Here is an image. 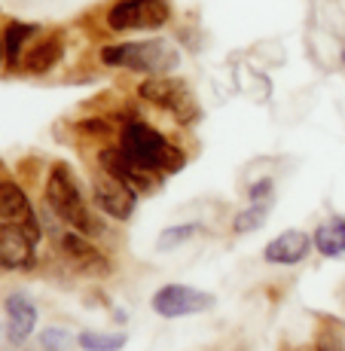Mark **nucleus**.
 <instances>
[{
  "label": "nucleus",
  "instance_id": "obj_1",
  "mask_svg": "<svg viewBox=\"0 0 345 351\" xmlns=\"http://www.w3.org/2000/svg\"><path fill=\"white\" fill-rule=\"evenodd\" d=\"M119 150L132 165L144 171H180L184 168V153L147 123H128L119 134Z\"/></svg>",
  "mask_w": 345,
  "mask_h": 351
},
{
  "label": "nucleus",
  "instance_id": "obj_2",
  "mask_svg": "<svg viewBox=\"0 0 345 351\" xmlns=\"http://www.w3.org/2000/svg\"><path fill=\"white\" fill-rule=\"evenodd\" d=\"M104 64L110 67H126V71H138V73H150V77H159V73L174 71L180 62L178 49L165 40H141V43H117L107 46L101 52Z\"/></svg>",
  "mask_w": 345,
  "mask_h": 351
},
{
  "label": "nucleus",
  "instance_id": "obj_3",
  "mask_svg": "<svg viewBox=\"0 0 345 351\" xmlns=\"http://www.w3.org/2000/svg\"><path fill=\"white\" fill-rule=\"evenodd\" d=\"M46 205L58 214V220H64L67 226H73L77 232H92V214L86 208L83 195L77 190V180L71 178L64 165H56L46 180Z\"/></svg>",
  "mask_w": 345,
  "mask_h": 351
},
{
  "label": "nucleus",
  "instance_id": "obj_4",
  "mask_svg": "<svg viewBox=\"0 0 345 351\" xmlns=\"http://www.w3.org/2000/svg\"><path fill=\"white\" fill-rule=\"evenodd\" d=\"M171 10L165 0H117L107 10V25L110 31H156L168 22Z\"/></svg>",
  "mask_w": 345,
  "mask_h": 351
},
{
  "label": "nucleus",
  "instance_id": "obj_5",
  "mask_svg": "<svg viewBox=\"0 0 345 351\" xmlns=\"http://www.w3.org/2000/svg\"><path fill=\"white\" fill-rule=\"evenodd\" d=\"M141 98L150 101V104L162 107V110H171L180 123H189L195 119V101L193 95L187 92V86L180 80H171V77H150L141 83Z\"/></svg>",
  "mask_w": 345,
  "mask_h": 351
},
{
  "label": "nucleus",
  "instance_id": "obj_6",
  "mask_svg": "<svg viewBox=\"0 0 345 351\" xmlns=\"http://www.w3.org/2000/svg\"><path fill=\"white\" fill-rule=\"evenodd\" d=\"M37 223L0 226V269H28L37 251Z\"/></svg>",
  "mask_w": 345,
  "mask_h": 351
},
{
  "label": "nucleus",
  "instance_id": "obj_7",
  "mask_svg": "<svg viewBox=\"0 0 345 351\" xmlns=\"http://www.w3.org/2000/svg\"><path fill=\"white\" fill-rule=\"evenodd\" d=\"M92 195L95 202H98V208L104 214H110V217L117 220H128L134 211V205H138V195L134 190L126 184V180L113 178L110 171H104V168H98L92 178Z\"/></svg>",
  "mask_w": 345,
  "mask_h": 351
},
{
  "label": "nucleus",
  "instance_id": "obj_8",
  "mask_svg": "<svg viewBox=\"0 0 345 351\" xmlns=\"http://www.w3.org/2000/svg\"><path fill=\"white\" fill-rule=\"evenodd\" d=\"M211 306V293H202V290H193L187 285H168L156 290V296H153V312L162 315V318H187V315L208 312Z\"/></svg>",
  "mask_w": 345,
  "mask_h": 351
},
{
  "label": "nucleus",
  "instance_id": "obj_9",
  "mask_svg": "<svg viewBox=\"0 0 345 351\" xmlns=\"http://www.w3.org/2000/svg\"><path fill=\"white\" fill-rule=\"evenodd\" d=\"M3 308H6V333H10V342L12 346H22V342L34 333L37 308H34V302L22 293H12Z\"/></svg>",
  "mask_w": 345,
  "mask_h": 351
},
{
  "label": "nucleus",
  "instance_id": "obj_10",
  "mask_svg": "<svg viewBox=\"0 0 345 351\" xmlns=\"http://www.w3.org/2000/svg\"><path fill=\"white\" fill-rule=\"evenodd\" d=\"M62 251L80 272H89V275H104L107 272V256L101 254L98 247H92L83 235L64 232L62 235Z\"/></svg>",
  "mask_w": 345,
  "mask_h": 351
},
{
  "label": "nucleus",
  "instance_id": "obj_11",
  "mask_svg": "<svg viewBox=\"0 0 345 351\" xmlns=\"http://www.w3.org/2000/svg\"><path fill=\"white\" fill-rule=\"evenodd\" d=\"M309 235L300 232V229H287V232H281L278 239H272L266 245V251H263V256H266L269 263H275V266H294V263H300L302 256L309 254Z\"/></svg>",
  "mask_w": 345,
  "mask_h": 351
},
{
  "label": "nucleus",
  "instance_id": "obj_12",
  "mask_svg": "<svg viewBox=\"0 0 345 351\" xmlns=\"http://www.w3.org/2000/svg\"><path fill=\"white\" fill-rule=\"evenodd\" d=\"M3 223H34L28 195L12 180H0V226Z\"/></svg>",
  "mask_w": 345,
  "mask_h": 351
},
{
  "label": "nucleus",
  "instance_id": "obj_13",
  "mask_svg": "<svg viewBox=\"0 0 345 351\" xmlns=\"http://www.w3.org/2000/svg\"><path fill=\"white\" fill-rule=\"evenodd\" d=\"M58 58H62V40L49 37V40H40L28 56L22 58V64H25V71H31V73H43V71H49V67H56Z\"/></svg>",
  "mask_w": 345,
  "mask_h": 351
},
{
  "label": "nucleus",
  "instance_id": "obj_14",
  "mask_svg": "<svg viewBox=\"0 0 345 351\" xmlns=\"http://www.w3.org/2000/svg\"><path fill=\"white\" fill-rule=\"evenodd\" d=\"M315 245L324 256H345V220H330L318 226Z\"/></svg>",
  "mask_w": 345,
  "mask_h": 351
},
{
  "label": "nucleus",
  "instance_id": "obj_15",
  "mask_svg": "<svg viewBox=\"0 0 345 351\" xmlns=\"http://www.w3.org/2000/svg\"><path fill=\"white\" fill-rule=\"evenodd\" d=\"M37 34L34 25H22V22H10L3 31V46H6V62L10 64H22V49L25 43Z\"/></svg>",
  "mask_w": 345,
  "mask_h": 351
},
{
  "label": "nucleus",
  "instance_id": "obj_16",
  "mask_svg": "<svg viewBox=\"0 0 345 351\" xmlns=\"http://www.w3.org/2000/svg\"><path fill=\"white\" fill-rule=\"evenodd\" d=\"M80 348L83 351H119L126 346L123 333H80Z\"/></svg>",
  "mask_w": 345,
  "mask_h": 351
},
{
  "label": "nucleus",
  "instance_id": "obj_17",
  "mask_svg": "<svg viewBox=\"0 0 345 351\" xmlns=\"http://www.w3.org/2000/svg\"><path fill=\"white\" fill-rule=\"evenodd\" d=\"M263 220H266V202H254L251 208H245V211L235 217V232H251V229L263 226Z\"/></svg>",
  "mask_w": 345,
  "mask_h": 351
},
{
  "label": "nucleus",
  "instance_id": "obj_18",
  "mask_svg": "<svg viewBox=\"0 0 345 351\" xmlns=\"http://www.w3.org/2000/svg\"><path fill=\"white\" fill-rule=\"evenodd\" d=\"M199 232V226H193V223H187V226H174V229H165V232L159 235V251H171V247H180L184 241L189 239V235H195Z\"/></svg>",
  "mask_w": 345,
  "mask_h": 351
},
{
  "label": "nucleus",
  "instance_id": "obj_19",
  "mask_svg": "<svg viewBox=\"0 0 345 351\" xmlns=\"http://www.w3.org/2000/svg\"><path fill=\"white\" fill-rule=\"evenodd\" d=\"M40 346L46 351H64L71 346V333L62 327H49V330H43V336H40Z\"/></svg>",
  "mask_w": 345,
  "mask_h": 351
},
{
  "label": "nucleus",
  "instance_id": "obj_20",
  "mask_svg": "<svg viewBox=\"0 0 345 351\" xmlns=\"http://www.w3.org/2000/svg\"><path fill=\"white\" fill-rule=\"evenodd\" d=\"M266 195H272V180H260V184L251 190V199L254 202H263Z\"/></svg>",
  "mask_w": 345,
  "mask_h": 351
},
{
  "label": "nucleus",
  "instance_id": "obj_21",
  "mask_svg": "<svg viewBox=\"0 0 345 351\" xmlns=\"http://www.w3.org/2000/svg\"><path fill=\"white\" fill-rule=\"evenodd\" d=\"M6 62V46H3V34H0V64Z\"/></svg>",
  "mask_w": 345,
  "mask_h": 351
},
{
  "label": "nucleus",
  "instance_id": "obj_22",
  "mask_svg": "<svg viewBox=\"0 0 345 351\" xmlns=\"http://www.w3.org/2000/svg\"><path fill=\"white\" fill-rule=\"evenodd\" d=\"M342 62H345V49H342Z\"/></svg>",
  "mask_w": 345,
  "mask_h": 351
}]
</instances>
